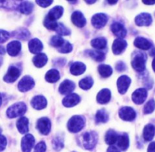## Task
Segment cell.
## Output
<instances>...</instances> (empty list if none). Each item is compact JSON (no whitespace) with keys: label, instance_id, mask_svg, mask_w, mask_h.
<instances>
[{"label":"cell","instance_id":"cell-1","mask_svg":"<svg viewBox=\"0 0 155 152\" xmlns=\"http://www.w3.org/2000/svg\"><path fill=\"white\" fill-rule=\"evenodd\" d=\"M85 125V119L81 116H74L68 122L67 127L69 132L77 133L82 130Z\"/></svg>","mask_w":155,"mask_h":152},{"label":"cell","instance_id":"cell-2","mask_svg":"<svg viewBox=\"0 0 155 152\" xmlns=\"http://www.w3.org/2000/svg\"><path fill=\"white\" fill-rule=\"evenodd\" d=\"M27 107L25 103H17L11 107H8L7 110L6 114L8 118H15V117H21L26 113Z\"/></svg>","mask_w":155,"mask_h":152},{"label":"cell","instance_id":"cell-3","mask_svg":"<svg viewBox=\"0 0 155 152\" xmlns=\"http://www.w3.org/2000/svg\"><path fill=\"white\" fill-rule=\"evenodd\" d=\"M146 60H147V56L144 53L137 52L133 56V59L132 61V68L137 71L141 72L145 69Z\"/></svg>","mask_w":155,"mask_h":152},{"label":"cell","instance_id":"cell-4","mask_svg":"<svg viewBox=\"0 0 155 152\" xmlns=\"http://www.w3.org/2000/svg\"><path fill=\"white\" fill-rule=\"evenodd\" d=\"M82 144L84 148L87 150H92L97 143L98 137L96 132H88L82 134Z\"/></svg>","mask_w":155,"mask_h":152},{"label":"cell","instance_id":"cell-5","mask_svg":"<svg viewBox=\"0 0 155 152\" xmlns=\"http://www.w3.org/2000/svg\"><path fill=\"white\" fill-rule=\"evenodd\" d=\"M37 129L40 133L44 135H47L51 129V123L47 117H42L39 119L37 123Z\"/></svg>","mask_w":155,"mask_h":152},{"label":"cell","instance_id":"cell-6","mask_svg":"<svg viewBox=\"0 0 155 152\" xmlns=\"http://www.w3.org/2000/svg\"><path fill=\"white\" fill-rule=\"evenodd\" d=\"M119 116L125 121H132L136 117V113L130 107H123L119 111Z\"/></svg>","mask_w":155,"mask_h":152},{"label":"cell","instance_id":"cell-7","mask_svg":"<svg viewBox=\"0 0 155 152\" xmlns=\"http://www.w3.org/2000/svg\"><path fill=\"white\" fill-rule=\"evenodd\" d=\"M34 84H35V83H34V79L30 76L27 75L22 78L21 80L19 81L18 84V88L20 91L26 92L34 88Z\"/></svg>","mask_w":155,"mask_h":152},{"label":"cell","instance_id":"cell-8","mask_svg":"<svg viewBox=\"0 0 155 152\" xmlns=\"http://www.w3.org/2000/svg\"><path fill=\"white\" fill-rule=\"evenodd\" d=\"M21 74V71L17 67L11 66L8 68L6 74L4 76V81L8 83H12L18 78Z\"/></svg>","mask_w":155,"mask_h":152},{"label":"cell","instance_id":"cell-9","mask_svg":"<svg viewBox=\"0 0 155 152\" xmlns=\"http://www.w3.org/2000/svg\"><path fill=\"white\" fill-rule=\"evenodd\" d=\"M108 21V17L104 13H98L92 17L91 23L96 28H101L106 25Z\"/></svg>","mask_w":155,"mask_h":152},{"label":"cell","instance_id":"cell-10","mask_svg":"<svg viewBox=\"0 0 155 152\" xmlns=\"http://www.w3.org/2000/svg\"><path fill=\"white\" fill-rule=\"evenodd\" d=\"M35 139L31 134L25 135L21 140V149L23 152H31V149L34 147Z\"/></svg>","mask_w":155,"mask_h":152},{"label":"cell","instance_id":"cell-11","mask_svg":"<svg viewBox=\"0 0 155 152\" xmlns=\"http://www.w3.org/2000/svg\"><path fill=\"white\" fill-rule=\"evenodd\" d=\"M147 96V92L145 88H138L132 94V101L136 104H141L144 102Z\"/></svg>","mask_w":155,"mask_h":152},{"label":"cell","instance_id":"cell-12","mask_svg":"<svg viewBox=\"0 0 155 152\" xmlns=\"http://www.w3.org/2000/svg\"><path fill=\"white\" fill-rule=\"evenodd\" d=\"M131 78L126 75H123L120 77L117 81V88L120 94H124L127 91L129 85L131 84Z\"/></svg>","mask_w":155,"mask_h":152},{"label":"cell","instance_id":"cell-13","mask_svg":"<svg viewBox=\"0 0 155 152\" xmlns=\"http://www.w3.org/2000/svg\"><path fill=\"white\" fill-rule=\"evenodd\" d=\"M111 31L116 37H120V39L123 38L126 36L127 31L125 28L124 25L120 24V22H114L111 25Z\"/></svg>","mask_w":155,"mask_h":152},{"label":"cell","instance_id":"cell-14","mask_svg":"<svg viewBox=\"0 0 155 152\" xmlns=\"http://www.w3.org/2000/svg\"><path fill=\"white\" fill-rule=\"evenodd\" d=\"M135 21L138 26H149L152 23V17L148 13H141L136 16Z\"/></svg>","mask_w":155,"mask_h":152},{"label":"cell","instance_id":"cell-15","mask_svg":"<svg viewBox=\"0 0 155 152\" xmlns=\"http://www.w3.org/2000/svg\"><path fill=\"white\" fill-rule=\"evenodd\" d=\"M31 104V106H32L35 110H43V109H44L47 107V99H46L44 96L38 95V96H36L33 98Z\"/></svg>","mask_w":155,"mask_h":152},{"label":"cell","instance_id":"cell-16","mask_svg":"<svg viewBox=\"0 0 155 152\" xmlns=\"http://www.w3.org/2000/svg\"><path fill=\"white\" fill-rule=\"evenodd\" d=\"M71 21L75 26L82 28L86 25V19L84 15L79 11H75L71 15Z\"/></svg>","mask_w":155,"mask_h":152},{"label":"cell","instance_id":"cell-17","mask_svg":"<svg viewBox=\"0 0 155 152\" xmlns=\"http://www.w3.org/2000/svg\"><path fill=\"white\" fill-rule=\"evenodd\" d=\"M126 47H127V42L125 40L118 38L114 41L112 49L115 55H119L124 51Z\"/></svg>","mask_w":155,"mask_h":152},{"label":"cell","instance_id":"cell-18","mask_svg":"<svg viewBox=\"0 0 155 152\" xmlns=\"http://www.w3.org/2000/svg\"><path fill=\"white\" fill-rule=\"evenodd\" d=\"M81 101V98L77 94H70L67 95L62 101V104L66 107H71L77 105Z\"/></svg>","mask_w":155,"mask_h":152},{"label":"cell","instance_id":"cell-19","mask_svg":"<svg viewBox=\"0 0 155 152\" xmlns=\"http://www.w3.org/2000/svg\"><path fill=\"white\" fill-rule=\"evenodd\" d=\"M74 87H75V85H74V82H72L71 81H69V80H65L59 85V91L62 94L68 95L74 91Z\"/></svg>","mask_w":155,"mask_h":152},{"label":"cell","instance_id":"cell-20","mask_svg":"<svg viewBox=\"0 0 155 152\" xmlns=\"http://www.w3.org/2000/svg\"><path fill=\"white\" fill-rule=\"evenodd\" d=\"M21 44L19 41H14L7 45V52L11 56H16L21 51Z\"/></svg>","mask_w":155,"mask_h":152},{"label":"cell","instance_id":"cell-21","mask_svg":"<svg viewBox=\"0 0 155 152\" xmlns=\"http://www.w3.org/2000/svg\"><path fill=\"white\" fill-rule=\"evenodd\" d=\"M134 45L138 49H141V50H147L151 47L152 44L146 38H144L142 37H138L134 41Z\"/></svg>","mask_w":155,"mask_h":152},{"label":"cell","instance_id":"cell-22","mask_svg":"<svg viewBox=\"0 0 155 152\" xmlns=\"http://www.w3.org/2000/svg\"><path fill=\"white\" fill-rule=\"evenodd\" d=\"M111 98V93L109 89L104 88L101 90L99 93L97 94V101L99 104H107L109 101H110Z\"/></svg>","mask_w":155,"mask_h":152},{"label":"cell","instance_id":"cell-23","mask_svg":"<svg viewBox=\"0 0 155 152\" xmlns=\"http://www.w3.org/2000/svg\"><path fill=\"white\" fill-rule=\"evenodd\" d=\"M86 69V66L84 63L81 62H75L71 64L70 67V72L73 75H80L83 74Z\"/></svg>","mask_w":155,"mask_h":152},{"label":"cell","instance_id":"cell-24","mask_svg":"<svg viewBox=\"0 0 155 152\" xmlns=\"http://www.w3.org/2000/svg\"><path fill=\"white\" fill-rule=\"evenodd\" d=\"M29 50L32 53H39L43 50V44L41 41L37 38H34L31 40L28 44Z\"/></svg>","mask_w":155,"mask_h":152},{"label":"cell","instance_id":"cell-25","mask_svg":"<svg viewBox=\"0 0 155 152\" xmlns=\"http://www.w3.org/2000/svg\"><path fill=\"white\" fill-rule=\"evenodd\" d=\"M155 135V126L152 124H147L143 131V137L146 141H150Z\"/></svg>","mask_w":155,"mask_h":152},{"label":"cell","instance_id":"cell-26","mask_svg":"<svg viewBox=\"0 0 155 152\" xmlns=\"http://www.w3.org/2000/svg\"><path fill=\"white\" fill-rule=\"evenodd\" d=\"M48 58L44 53H38L33 58V62L37 68H42L47 64Z\"/></svg>","mask_w":155,"mask_h":152},{"label":"cell","instance_id":"cell-27","mask_svg":"<svg viewBox=\"0 0 155 152\" xmlns=\"http://www.w3.org/2000/svg\"><path fill=\"white\" fill-rule=\"evenodd\" d=\"M28 123H29V120L25 117H21L18 120L16 126H17L18 130L19 131L20 133L25 134L28 132V130H29Z\"/></svg>","mask_w":155,"mask_h":152},{"label":"cell","instance_id":"cell-28","mask_svg":"<svg viewBox=\"0 0 155 152\" xmlns=\"http://www.w3.org/2000/svg\"><path fill=\"white\" fill-rule=\"evenodd\" d=\"M117 145L122 150H126L129 146V138L127 134L124 133L119 135L117 140Z\"/></svg>","mask_w":155,"mask_h":152},{"label":"cell","instance_id":"cell-29","mask_svg":"<svg viewBox=\"0 0 155 152\" xmlns=\"http://www.w3.org/2000/svg\"><path fill=\"white\" fill-rule=\"evenodd\" d=\"M107 40L104 37H98V38H95L91 41V44L92 47L96 50H102L107 47Z\"/></svg>","mask_w":155,"mask_h":152},{"label":"cell","instance_id":"cell-30","mask_svg":"<svg viewBox=\"0 0 155 152\" xmlns=\"http://www.w3.org/2000/svg\"><path fill=\"white\" fill-rule=\"evenodd\" d=\"M63 8L62 6H55L54 8H52L50 12H49L48 15L47 16H48L50 18L53 19V20L56 21L57 19H59V18H61V16L63 14Z\"/></svg>","mask_w":155,"mask_h":152},{"label":"cell","instance_id":"cell-31","mask_svg":"<svg viewBox=\"0 0 155 152\" xmlns=\"http://www.w3.org/2000/svg\"><path fill=\"white\" fill-rule=\"evenodd\" d=\"M45 78L48 82L55 83L59 80L60 74H59V72L56 69H50L46 74Z\"/></svg>","mask_w":155,"mask_h":152},{"label":"cell","instance_id":"cell-32","mask_svg":"<svg viewBox=\"0 0 155 152\" xmlns=\"http://www.w3.org/2000/svg\"><path fill=\"white\" fill-rule=\"evenodd\" d=\"M34 9V5L30 2H20L18 5V10L21 13L25 15H29Z\"/></svg>","mask_w":155,"mask_h":152},{"label":"cell","instance_id":"cell-33","mask_svg":"<svg viewBox=\"0 0 155 152\" xmlns=\"http://www.w3.org/2000/svg\"><path fill=\"white\" fill-rule=\"evenodd\" d=\"M118 137L119 135H117L115 131L112 130H109L108 132H107L105 136V141L106 143L107 144H110V145H112V144H114L115 143L117 142V140H118Z\"/></svg>","mask_w":155,"mask_h":152},{"label":"cell","instance_id":"cell-34","mask_svg":"<svg viewBox=\"0 0 155 152\" xmlns=\"http://www.w3.org/2000/svg\"><path fill=\"white\" fill-rule=\"evenodd\" d=\"M109 116L108 113L105 110H100L97 112L95 116V121L97 123H105L108 121Z\"/></svg>","mask_w":155,"mask_h":152},{"label":"cell","instance_id":"cell-35","mask_svg":"<svg viewBox=\"0 0 155 152\" xmlns=\"http://www.w3.org/2000/svg\"><path fill=\"white\" fill-rule=\"evenodd\" d=\"M98 71L103 78H108L113 73V69L110 65L103 64L98 66Z\"/></svg>","mask_w":155,"mask_h":152},{"label":"cell","instance_id":"cell-36","mask_svg":"<svg viewBox=\"0 0 155 152\" xmlns=\"http://www.w3.org/2000/svg\"><path fill=\"white\" fill-rule=\"evenodd\" d=\"M87 53L89 56L97 62H102L105 59V54L100 50H89Z\"/></svg>","mask_w":155,"mask_h":152},{"label":"cell","instance_id":"cell-37","mask_svg":"<svg viewBox=\"0 0 155 152\" xmlns=\"http://www.w3.org/2000/svg\"><path fill=\"white\" fill-rule=\"evenodd\" d=\"M94 80L91 77H86L79 81V87L84 90H88L93 86Z\"/></svg>","mask_w":155,"mask_h":152},{"label":"cell","instance_id":"cell-38","mask_svg":"<svg viewBox=\"0 0 155 152\" xmlns=\"http://www.w3.org/2000/svg\"><path fill=\"white\" fill-rule=\"evenodd\" d=\"M64 42H65V41H64L62 37H61L60 36L56 35L52 37L51 40H50V45L53 46V47H57L59 49V47H62Z\"/></svg>","mask_w":155,"mask_h":152},{"label":"cell","instance_id":"cell-39","mask_svg":"<svg viewBox=\"0 0 155 152\" xmlns=\"http://www.w3.org/2000/svg\"><path fill=\"white\" fill-rule=\"evenodd\" d=\"M44 25L47 29L49 30H56V28H57L58 23L56 22V21L53 20V19L50 18L48 16H46L45 19H44Z\"/></svg>","mask_w":155,"mask_h":152},{"label":"cell","instance_id":"cell-40","mask_svg":"<svg viewBox=\"0 0 155 152\" xmlns=\"http://www.w3.org/2000/svg\"><path fill=\"white\" fill-rule=\"evenodd\" d=\"M53 147L56 150H60L64 147L63 138L57 136L53 140Z\"/></svg>","mask_w":155,"mask_h":152},{"label":"cell","instance_id":"cell-41","mask_svg":"<svg viewBox=\"0 0 155 152\" xmlns=\"http://www.w3.org/2000/svg\"><path fill=\"white\" fill-rule=\"evenodd\" d=\"M55 31H56L58 34H60V35L66 36V35H69V34H71L70 30L68 29V28H67L62 23H58L57 28H56Z\"/></svg>","mask_w":155,"mask_h":152},{"label":"cell","instance_id":"cell-42","mask_svg":"<svg viewBox=\"0 0 155 152\" xmlns=\"http://www.w3.org/2000/svg\"><path fill=\"white\" fill-rule=\"evenodd\" d=\"M155 109V101L153 99L150 100L144 107V114H149L151 113Z\"/></svg>","mask_w":155,"mask_h":152},{"label":"cell","instance_id":"cell-43","mask_svg":"<svg viewBox=\"0 0 155 152\" xmlns=\"http://www.w3.org/2000/svg\"><path fill=\"white\" fill-rule=\"evenodd\" d=\"M58 50L62 53H70L72 50V45L68 41H65L64 44L62 45V47L58 49Z\"/></svg>","mask_w":155,"mask_h":152},{"label":"cell","instance_id":"cell-44","mask_svg":"<svg viewBox=\"0 0 155 152\" xmlns=\"http://www.w3.org/2000/svg\"><path fill=\"white\" fill-rule=\"evenodd\" d=\"M16 37L19 38V39L27 40L30 37V33L28 30L23 28V29H21V31H17Z\"/></svg>","mask_w":155,"mask_h":152},{"label":"cell","instance_id":"cell-45","mask_svg":"<svg viewBox=\"0 0 155 152\" xmlns=\"http://www.w3.org/2000/svg\"><path fill=\"white\" fill-rule=\"evenodd\" d=\"M47 150V145L44 141L39 142L34 147V152H45Z\"/></svg>","mask_w":155,"mask_h":152},{"label":"cell","instance_id":"cell-46","mask_svg":"<svg viewBox=\"0 0 155 152\" xmlns=\"http://www.w3.org/2000/svg\"><path fill=\"white\" fill-rule=\"evenodd\" d=\"M9 37V33L5 31H3V30H0V44L5 42L7 40H8Z\"/></svg>","mask_w":155,"mask_h":152},{"label":"cell","instance_id":"cell-47","mask_svg":"<svg viewBox=\"0 0 155 152\" xmlns=\"http://www.w3.org/2000/svg\"><path fill=\"white\" fill-rule=\"evenodd\" d=\"M7 144V140L4 135H0V151L3 150L5 148Z\"/></svg>","mask_w":155,"mask_h":152},{"label":"cell","instance_id":"cell-48","mask_svg":"<svg viewBox=\"0 0 155 152\" xmlns=\"http://www.w3.org/2000/svg\"><path fill=\"white\" fill-rule=\"evenodd\" d=\"M36 2L40 6L43 7V8H46V7L51 5L53 3V1H51V0H50V1H40V0H37V1H36Z\"/></svg>","mask_w":155,"mask_h":152},{"label":"cell","instance_id":"cell-49","mask_svg":"<svg viewBox=\"0 0 155 152\" xmlns=\"http://www.w3.org/2000/svg\"><path fill=\"white\" fill-rule=\"evenodd\" d=\"M126 65H125L124 62H118V63L116 64V69L119 71H124V70L126 69Z\"/></svg>","mask_w":155,"mask_h":152},{"label":"cell","instance_id":"cell-50","mask_svg":"<svg viewBox=\"0 0 155 152\" xmlns=\"http://www.w3.org/2000/svg\"><path fill=\"white\" fill-rule=\"evenodd\" d=\"M147 152H155V141L151 142L148 146Z\"/></svg>","mask_w":155,"mask_h":152},{"label":"cell","instance_id":"cell-51","mask_svg":"<svg viewBox=\"0 0 155 152\" xmlns=\"http://www.w3.org/2000/svg\"><path fill=\"white\" fill-rule=\"evenodd\" d=\"M107 152H120V150H119L116 147H114V146H110V147L107 149Z\"/></svg>","mask_w":155,"mask_h":152},{"label":"cell","instance_id":"cell-52","mask_svg":"<svg viewBox=\"0 0 155 152\" xmlns=\"http://www.w3.org/2000/svg\"><path fill=\"white\" fill-rule=\"evenodd\" d=\"M143 3L145 5H153L155 4V1H143Z\"/></svg>","mask_w":155,"mask_h":152},{"label":"cell","instance_id":"cell-53","mask_svg":"<svg viewBox=\"0 0 155 152\" xmlns=\"http://www.w3.org/2000/svg\"><path fill=\"white\" fill-rule=\"evenodd\" d=\"M5 50H4V48L2 47H1L0 46V54H4L5 53Z\"/></svg>","mask_w":155,"mask_h":152},{"label":"cell","instance_id":"cell-54","mask_svg":"<svg viewBox=\"0 0 155 152\" xmlns=\"http://www.w3.org/2000/svg\"><path fill=\"white\" fill-rule=\"evenodd\" d=\"M150 54L151 55V56H155V48H153V49H152L151 51L150 52Z\"/></svg>","mask_w":155,"mask_h":152},{"label":"cell","instance_id":"cell-55","mask_svg":"<svg viewBox=\"0 0 155 152\" xmlns=\"http://www.w3.org/2000/svg\"><path fill=\"white\" fill-rule=\"evenodd\" d=\"M152 68H153V71H155V57H154V59H153V62H152Z\"/></svg>","mask_w":155,"mask_h":152},{"label":"cell","instance_id":"cell-56","mask_svg":"<svg viewBox=\"0 0 155 152\" xmlns=\"http://www.w3.org/2000/svg\"><path fill=\"white\" fill-rule=\"evenodd\" d=\"M109 4H110V5H113V4H116V2H117V1H108Z\"/></svg>","mask_w":155,"mask_h":152},{"label":"cell","instance_id":"cell-57","mask_svg":"<svg viewBox=\"0 0 155 152\" xmlns=\"http://www.w3.org/2000/svg\"><path fill=\"white\" fill-rule=\"evenodd\" d=\"M2 95H1V94H0V106H1V104H2Z\"/></svg>","mask_w":155,"mask_h":152},{"label":"cell","instance_id":"cell-58","mask_svg":"<svg viewBox=\"0 0 155 152\" xmlns=\"http://www.w3.org/2000/svg\"><path fill=\"white\" fill-rule=\"evenodd\" d=\"M86 2L88 4H92V3H94L95 1H92V2H89V1H86Z\"/></svg>","mask_w":155,"mask_h":152},{"label":"cell","instance_id":"cell-59","mask_svg":"<svg viewBox=\"0 0 155 152\" xmlns=\"http://www.w3.org/2000/svg\"><path fill=\"white\" fill-rule=\"evenodd\" d=\"M1 132H2V129H0V134H1Z\"/></svg>","mask_w":155,"mask_h":152}]
</instances>
